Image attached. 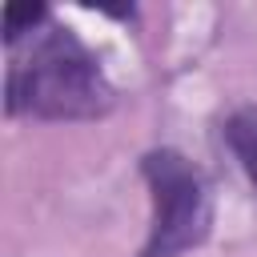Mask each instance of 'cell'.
Listing matches in <instances>:
<instances>
[{"label":"cell","instance_id":"6da1fadb","mask_svg":"<svg viewBox=\"0 0 257 257\" xmlns=\"http://www.w3.org/2000/svg\"><path fill=\"white\" fill-rule=\"evenodd\" d=\"M116 108V88L104 76L96 52L68 28L44 24L28 36L24 52H12L4 76V112L36 120H100Z\"/></svg>","mask_w":257,"mask_h":257},{"label":"cell","instance_id":"7a4b0ae2","mask_svg":"<svg viewBox=\"0 0 257 257\" xmlns=\"http://www.w3.org/2000/svg\"><path fill=\"white\" fill-rule=\"evenodd\" d=\"M141 177L153 197V229L141 257H181L205 245L213 229V193L205 173L177 149H153L141 157Z\"/></svg>","mask_w":257,"mask_h":257},{"label":"cell","instance_id":"3957f363","mask_svg":"<svg viewBox=\"0 0 257 257\" xmlns=\"http://www.w3.org/2000/svg\"><path fill=\"white\" fill-rule=\"evenodd\" d=\"M221 133H225V145L233 149L237 165L245 169V177H249L253 189H257V104L237 108V112L225 120Z\"/></svg>","mask_w":257,"mask_h":257},{"label":"cell","instance_id":"277c9868","mask_svg":"<svg viewBox=\"0 0 257 257\" xmlns=\"http://www.w3.org/2000/svg\"><path fill=\"white\" fill-rule=\"evenodd\" d=\"M48 24V4H4L0 12V28H4V48H20L24 36L40 32Z\"/></svg>","mask_w":257,"mask_h":257}]
</instances>
